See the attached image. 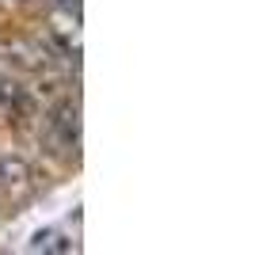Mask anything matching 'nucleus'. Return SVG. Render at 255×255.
Masks as SVG:
<instances>
[{"instance_id": "nucleus-1", "label": "nucleus", "mask_w": 255, "mask_h": 255, "mask_svg": "<svg viewBox=\"0 0 255 255\" xmlns=\"http://www.w3.org/2000/svg\"><path fill=\"white\" fill-rule=\"evenodd\" d=\"M31 183V164L19 156H0V191H19Z\"/></svg>"}, {"instance_id": "nucleus-2", "label": "nucleus", "mask_w": 255, "mask_h": 255, "mask_svg": "<svg viewBox=\"0 0 255 255\" xmlns=\"http://www.w3.org/2000/svg\"><path fill=\"white\" fill-rule=\"evenodd\" d=\"M73 248H76L73 240H65V236L53 233V229H50V233H38L31 240V252H73Z\"/></svg>"}, {"instance_id": "nucleus-3", "label": "nucleus", "mask_w": 255, "mask_h": 255, "mask_svg": "<svg viewBox=\"0 0 255 255\" xmlns=\"http://www.w3.org/2000/svg\"><path fill=\"white\" fill-rule=\"evenodd\" d=\"M57 8H69V11H80V0H57Z\"/></svg>"}]
</instances>
